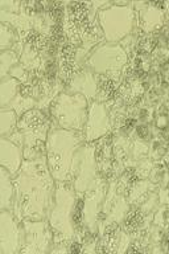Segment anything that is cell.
Here are the masks:
<instances>
[{
    "instance_id": "obj_1",
    "label": "cell",
    "mask_w": 169,
    "mask_h": 254,
    "mask_svg": "<svg viewBox=\"0 0 169 254\" xmlns=\"http://www.w3.org/2000/svg\"><path fill=\"white\" fill-rule=\"evenodd\" d=\"M45 156L25 159L16 176L13 212L23 220H44L55 201L56 184Z\"/></svg>"
},
{
    "instance_id": "obj_2",
    "label": "cell",
    "mask_w": 169,
    "mask_h": 254,
    "mask_svg": "<svg viewBox=\"0 0 169 254\" xmlns=\"http://www.w3.org/2000/svg\"><path fill=\"white\" fill-rule=\"evenodd\" d=\"M85 142L82 131L52 127L45 144V159L56 182L69 183L74 179Z\"/></svg>"
},
{
    "instance_id": "obj_3",
    "label": "cell",
    "mask_w": 169,
    "mask_h": 254,
    "mask_svg": "<svg viewBox=\"0 0 169 254\" xmlns=\"http://www.w3.org/2000/svg\"><path fill=\"white\" fill-rule=\"evenodd\" d=\"M51 130V119L39 109H32L20 117L17 130L8 138L23 147L25 159H36L45 156V144Z\"/></svg>"
},
{
    "instance_id": "obj_4",
    "label": "cell",
    "mask_w": 169,
    "mask_h": 254,
    "mask_svg": "<svg viewBox=\"0 0 169 254\" xmlns=\"http://www.w3.org/2000/svg\"><path fill=\"white\" fill-rule=\"evenodd\" d=\"M77 208V192L67 183H57L55 201L48 214V222L55 234L56 244L71 241L75 236L74 213Z\"/></svg>"
},
{
    "instance_id": "obj_5",
    "label": "cell",
    "mask_w": 169,
    "mask_h": 254,
    "mask_svg": "<svg viewBox=\"0 0 169 254\" xmlns=\"http://www.w3.org/2000/svg\"><path fill=\"white\" fill-rule=\"evenodd\" d=\"M98 23L106 43L119 44L134 31L136 11L134 4H110L101 8Z\"/></svg>"
},
{
    "instance_id": "obj_6",
    "label": "cell",
    "mask_w": 169,
    "mask_h": 254,
    "mask_svg": "<svg viewBox=\"0 0 169 254\" xmlns=\"http://www.w3.org/2000/svg\"><path fill=\"white\" fill-rule=\"evenodd\" d=\"M89 99L79 93H62L52 102L51 115L58 128L83 131Z\"/></svg>"
},
{
    "instance_id": "obj_7",
    "label": "cell",
    "mask_w": 169,
    "mask_h": 254,
    "mask_svg": "<svg viewBox=\"0 0 169 254\" xmlns=\"http://www.w3.org/2000/svg\"><path fill=\"white\" fill-rule=\"evenodd\" d=\"M128 63L127 51L120 44H101L87 57L89 69L97 74L116 79Z\"/></svg>"
},
{
    "instance_id": "obj_8",
    "label": "cell",
    "mask_w": 169,
    "mask_h": 254,
    "mask_svg": "<svg viewBox=\"0 0 169 254\" xmlns=\"http://www.w3.org/2000/svg\"><path fill=\"white\" fill-rule=\"evenodd\" d=\"M24 244L21 253L43 254L51 250L55 234L49 222L44 220H23Z\"/></svg>"
},
{
    "instance_id": "obj_9",
    "label": "cell",
    "mask_w": 169,
    "mask_h": 254,
    "mask_svg": "<svg viewBox=\"0 0 169 254\" xmlns=\"http://www.w3.org/2000/svg\"><path fill=\"white\" fill-rule=\"evenodd\" d=\"M17 214L11 209L0 213V252L1 254H16L21 252L24 244V225Z\"/></svg>"
},
{
    "instance_id": "obj_10",
    "label": "cell",
    "mask_w": 169,
    "mask_h": 254,
    "mask_svg": "<svg viewBox=\"0 0 169 254\" xmlns=\"http://www.w3.org/2000/svg\"><path fill=\"white\" fill-rule=\"evenodd\" d=\"M111 130L110 114L107 107L101 102L93 101L89 103L87 110V118L85 127H83V135L87 143L98 140L102 136L107 135Z\"/></svg>"
},
{
    "instance_id": "obj_11",
    "label": "cell",
    "mask_w": 169,
    "mask_h": 254,
    "mask_svg": "<svg viewBox=\"0 0 169 254\" xmlns=\"http://www.w3.org/2000/svg\"><path fill=\"white\" fill-rule=\"evenodd\" d=\"M97 176V162H95V148L90 144L83 147L82 155L79 159L78 168L74 176V190L77 193H85L95 184Z\"/></svg>"
},
{
    "instance_id": "obj_12",
    "label": "cell",
    "mask_w": 169,
    "mask_h": 254,
    "mask_svg": "<svg viewBox=\"0 0 169 254\" xmlns=\"http://www.w3.org/2000/svg\"><path fill=\"white\" fill-rule=\"evenodd\" d=\"M25 160L24 148L9 138L0 139V164L13 176L17 175Z\"/></svg>"
},
{
    "instance_id": "obj_13",
    "label": "cell",
    "mask_w": 169,
    "mask_h": 254,
    "mask_svg": "<svg viewBox=\"0 0 169 254\" xmlns=\"http://www.w3.org/2000/svg\"><path fill=\"white\" fill-rule=\"evenodd\" d=\"M15 183L13 175L9 174L4 167L0 168V208L13 210L15 206Z\"/></svg>"
},
{
    "instance_id": "obj_14",
    "label": "cell",
    "mask_w": 169,
    "mask_h": 254,
    "mask_svg": "<svg viewBox=\"0 0 169 254\" xmlns=\"http://www.w3.org/2000/svg\"><path fill=\"white\" fill-rule=\"evenodd\" d=\"M140 24L146 32H154L164 23V13L152 4H140Z\"/></svg>"
},
{
    "instance_id": "obj_15",
    "label": "cell",
    "mask_w": 169,
    "mask_h": 254,
    "mask_svg": "<svg viewBox=\"0 0 169 254\" xmlns=\"http://www.w3.org/2000/svg\"><path fill=\"white\" fill-rule=\"evenodd\" d=\"M70 93H79L85 95L87 99L94 98L97 94V79L93 71H83L75 75L71 81Z\"/></svg>"
},
{
    "instance_id": "obj_16",
    "label": "cell",
    "mask_w": 169,
    "mask_h": 254,
    "mask_svg": "<svg viewBox=\"0 0 169 254\" xmlns=\"http://www.w3.org/2000/svg\"><path fill=\"white\" fill-rule=\"evenodd\" d=\"M102 197H103L102 187L97 186L94 190H91V192L86 197V201H85L83 216H85V221H86V224L89 225V228H90L91 230L94 229L95 221H97V213H98L99 205H101Z\"/></svg>"
},
{
    "instance_id": "obj_17",
    "label": "cell",
    "mask_w": 169,
    "mask_h": 254,
    "mask_svg": "<svg viewBox=\"0 0 169 254\" xmlns=\"http://www.w3.org/2000/svg\"><path fill=\"white\" fill-rule=\"evenodd\" d=\"M20 81L8 75L1 79L0 83V105L1 107H8L13 102V99L19 95Z\"/></svg>"
},
{
    "instance_id": "obj_18",
    "label": "cell",
    "mask_w": 169,
    "mask_h": 254,
    "mask_svg": "<svg viewBox=\"0 0 169 254\" xmlns=\"http://www.w3.org/2000/svg\"><path fill=\"white\" fill-rule=\"evenodd\" d=\"M19 114L11 107H1L0 110V135L8 138L17 130Z\"/></svg>"
},
{
    "instance_id": "obj_19",
    "label": "cell",
    "mask_w": 169,
    "mask_h": 254,
    "mask_svg": "<svg viewBox=\"0 0 169 254\" xmlns=\"http://www.w3.org/2000/svg\"><path fill=\"white\" fill-rule=\"evenodd\" d=\"M17 61H19V57L11 49L1 52V56H0V75H1V79L9 75L11 70L17 64Z\"/></svg>"
},
{
    "instance_id": "obj_20",
    "label": "cell",
    "mask_w": 169,
    "mask_h": 254,
    "mask_svg": "<svg viewBox=\"0 0 169 254\" xmlns=\"http://www.w3.org/2000/svg\"><path fill=\"white\" fill-rule=\"evenodd\" d=\"M15 32L11 28V25L1 23V25H0V49H1V52L9 51L12 45L15 44Z\"/></svg>"
},
{
    "instance_id": "obj_21",
    "label": "cell",
    "mask_w": 169,
    "mask_h": 254,
    "mask_svg": "<svg viewBox=\"0 0 169 254\" xmlns=\"http://www.w3.org/2000/svg\"><path fill=\"white\" fill-rule=\"evenodd\" d=\"M8 107L13 109V110L19 114V117H21L24 113H27V111L32 110V109H35V101L32 98H28L25 95L19 94Z\"/></svg>"
},
{
    "instance_id": "obj_22",
    "label": "cell",
    "mask_w": 169,
    "mask_h": 254,
    "mask_svg": "<svg viewBox=\"0 0 169 254\" xmlns=\"http://www.w3.org/2000/svg\"><path fill=\"white\" fill-rule=\"evenodd\" d=\"M169 123V117L166 114H160L158 115L156 118V125H158L159 128H167Z\"/></svg>"
},
{
    "instance_id": "obj_23",
    "label": "cell",
    "mask_w": 169,
    "mask_h": 254,
    "mask_svg": "<svg viewBox=\"0 0 169 254\" xmlns=\"http://www.w3.org/2000/svg\"><path fill=\"white\" fill-rule=\"evenodd\" d=\"M163 78L166 81L167 83H169V63L167 64L166 67H164V70H163Z\"/></svg>"
},
{
    "instance_id": "obj_24",
    "label": "cell",
    "mask_w": 169,
    "mask_h": 254,
    "mask_svg": "<svg viewBox=\"0 0 169 254\" xmlns=\"http://www.w3.org/2000/svg\"><path fill=\"white\" fill-rule=\"evenodd\" d=\"M166 136L169 139V127H167V131H166Z\"/></svg>"
}]
</instances>
